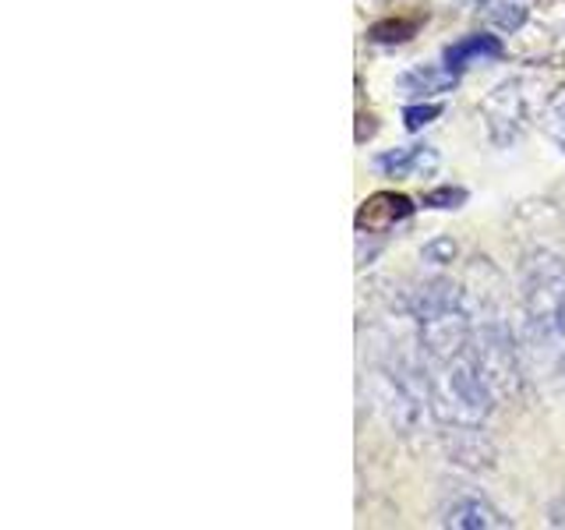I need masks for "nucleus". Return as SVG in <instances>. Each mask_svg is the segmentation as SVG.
<instances>
[{"label": "nucleus", "mask_w": 565, "mask_h": 530, "mask_svg": "<svg viewBox=\"0 0 565 530\" xmlns=\"http://www.w3.org/2000/svg\"><path fill=\"white\" fill-rule=\"evenodd\" d=\"M467 311H470V332H473V353L481 364L494 396L509 400L520 393L523 382V361L516 347V332L505 315L502 300V276L491 269L488 258H473L467 273Z\"/></svg>", "instance_id": "1"}, {"label": "nucleus", "mask_w": 565, "mask_h": 530, "mask_svg": "<svg viewBox=\"0 0 565 530\" xmlns=\"http://www.w3.org/2000/svg\"><path fill=\"white\" fill-rule=\"evenodd\" d=\"M523 343L552 375H565V258L537 255L523 273Z\"/></svg>", "instance_id": "2"}, {"label": "nucleus", "mask_w": 565, "mask_h": 530, "mask_svg": "<svg viewBox=\"0 0 565 530\" xmlns=\"http://www.w3.org/2000/svg\"><path fill=\"white\" fill-rule=\"evenodd\" d=\"M424 379H428V393H431V411L438 421L446 424H481L491 417L494 403V389L488 385L481 364H477V353L470 350H456V353H438V358H424Z\"/></svg>", "instance_id": "3"}, {"label": "nucleus", "mask_w": 565, "mask_h": 530, "mask_svg": "<svg viewBox=\"0 0 565 530\" xmlns=\"http://www.w3.org/2000/svg\"><path fill=\"white\" fill-rule=\"evenodd\" d=\"M481 117L488 124V135L499 149L512 146L523 131V93L520 82H502L494 85L488 99L481 103Z\"/></svg>", "instance_id": "4"}, {"label": "nucleus", "mask_w": 565, "mask_h": 530, "mask_svg": "<svg viewBox=\"0 0 565 530\" xmlns=\"http://www.w3.org/2000/svg\"><path fill=\"white\" fill-rule=\"evenodd\" d=\"M411 212H414V202L406 199V194L379 191V194H371V199H364L358 209V234H385V230H393L396 223L411 220Z\"/></svg>", "instance_id": "5"}, {"label": "nucleus", "mask_w": 565, "mask_h": 530, "mask_svg": "<svg viewBox=\"0 0 565 530\" xmlns=\"http://www.w3.org/2000/svg\"><path fill=\"white\" fill-rule=\"evenodd\" d=\"M456 82H459V75L449 64H417L411 71H403L396 78V88L406 99H435V96L452 93Z\"/></svg>", "instance_id": "6"}, {"label": "nucleus", "mask_w": 565, "mask_h": 530, "mask_svg": "<svg viewBox=\"0 0 565 530\" xmlns=\"http://www.w3.org/2000/svg\"><path fill=\"white\" fill-rule=\"evenodd\" d=\"M438 163L441 156L431 146H403L375 159V167L385 177H403V181H424V177H431L438 170Z\"/></svg>", "instance_id": "7"}, {"label": "nucleus", "mask_w": 565, "mask_h": 530, "mask_svg": "<svg viewBox=\"0 0 565 530\" xmlns=\"http://www.w3.org/2000/svg\"><path fill=\"white\" fill-rule=\"evenodd\" d=\"M441 523L456 530H494V527H505L509 520L491 502L477 499V495H463V499H456L441 512Z\"/></svg>", "instance_id": "8"}, {"label": "nucleus", "mask_w": 565, "mask_h": 530, "mask_svg": "<svg viewBox=\"0 0 565 530\" xmlns=\"http://www.w3.org/2000/svg\"><path fill=\"white\" fill-rule=\"evenodd\" d=\"M502 57V40L499 35H488V32H473L456 40L452 46H446V64L452 71H467L477 64H491Z\"/></svg>", "instance_id": "9"}, {"label": "nucleus", "mask_w": 565, "mask_h": 530, "mask_svg": "<svg viewBox=\"0 0 565 530\" xmlns=\"http://www.w3.org/2000/svg\"><path fill=\"white\" fill-rule=\"evenodd\" d=\"M477 14L502 32H520L526 22V8L520 0H477Z\"/></svg>", "instance_id": "10"}, {"label": "nucleus", "mask_w": 565, "mask_h": 530, "mask_svg": "<svg viewBox=\"0 0 565 530\" xmlns=\"http://www.w3.org/2000/svg\"><path fill=\"white\" fill-rule=\"evenodd\" d=\"M414 32H417V22H406V18H388V22H379L375 29H371V40L382 43V46H393V43H406Z\"/></svg>", "instance_id": "11"}, {"label": "nucleus", "mask_w": 565, "mask_h": 530, "mask_svg": "<svg viewBox=\"0 0 565 530\" xmlns=\"http://www.w3.org/2000/svg\"><path fill=\"white\" fill-rule=\"evenodd\" d=\"M441 114V106L438 103H411L403 110V124H406V131H420V128H428V124Z\"/></svg>", "instance_id": "12"}, {"label": "nucleus", "mask_w": 565, "mask_h": 530, "mask_svg": "<svg viewBox=\"0 0 565 530\" xmlns=\"http://www.w3.org/2000/svg\"><path fill=\"white\" fill-rule=\"evenodd\" d=\"M463 202H467V191L452 188V184H441V188L424 194V205H428V209H459Z\"/></svg>", "instance_id": "13"}, {"label": "nucleus", "mask_w": 565, "mask_h": 530, "mask_svg": "<svg viewBox=\"0 0 565 530\" xmlns=\"http://www.w3.org/2000/svg\"><path fill=\"white\" fill-rule=\"evenodd\" d=\"M420 258L431 262V265H449L456 258V241L452 237H435L431 244H424Z\"/></svg>", "instance_id": "14"}, {"label": "nucleus", "mask_w": 565, "mask_h": 530, "mask_svg": "<svg viewBox=\"0 0 565 530\" xmlns=\"http://www.w3.org/2000/svg\"><path fill=\"white\" fill-rule=\"evenodd\" d=\"M547 135H552L555 146L565 152V96L555 99V106L547 110Z\"/></svg>", "instance_id": "15"}]
</instances>
